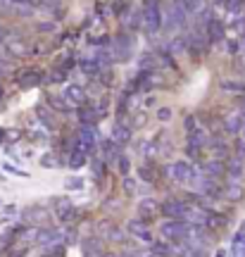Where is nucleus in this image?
<instances>
[{
	"instance_id": "obj_1",
	"label": "nucleus",
	"mask_w": 245,
	"mask_h": 257,
	"mask_svg": "<svg viewBox=\"0 0 245 257\" xmlns=\"http://www.w3.org/2000/svg\"><path fill=\"white\" fill-rule=\"evenodd\" d=\"M143 27L150 36H155L160 27H162V3L160 0H146V5H143Z\"/></svg>"
},
{
	"instance_id": "obj_2",
	"label": "nucleus",
	"mask_w": 245,
	"mask_h": 257,
	"mask_svg": "<svg viewBox=\"0 0 245 257\" xmlns=\"http://www.w3.org/2000/svg\"><path fill=\"white\" fill-rule=\"evenodd\" d=\"M186 19H188V12H186L181 0H169V8L164 12V29L167 31L183 29L186 27Z\"/></svg>"
},
{
	"instance_id": "obj_3",
	"label": "nucleus",
	"mask_w": 245,
	"mask_h": 257,
	"mask_svg": "<svg viewBox=\"0 0 245 257\" xmlns=\"http://www.w3.org/2000/svg\"><path fill=\"white\" fill-rule=\"evenodd\" d=\"M109 53H112V60H117V62L129 60L131 53H134V38L129 36V34H117V36L112 38Z\"/></svg>"
},
{
	"instance_id": "obj_4",
	"label": "nucleus",
	"mask_w": 245,
	"mask_h": 257,
	"mask_svg": "<svg viewBox=\"0 0 245 257\" xmlns=\"http://www.w3.org/2000/svg\"><path fill=\"white\" fill-rule=\"evenodd\" d=\"M160 231H162V236L169 243H181L183 238H186V233H188V221H181V219H167L160 226Z\"/></svg>"
},
{
	"instance_id": "obj_5",
	"label": "nucleus",
	"mask_w": 245,
	"mask_h": 257,
	"mask_svg": "<svg viewBox=\"0 0 245 257\" xmlns=\"http://www.w3.org/2000/svg\"><path fill=\"white\" fill-rule=\"evenodd\" d=\"M198 174H200V172L191 165V162H183V160H181V162H174V165H172L174 181H179V184H183V186H191L193 179H195Z\"/></svg>"
},
{
	"instance_id": "obj_6",
	"label": "nucleus",
	"mask_w": 245,
	"mask_h": 257,
	"mask_svg": "<svg viewBox=\"0 0 245 257\" xmlns=\"http://www.w3.org/2000/svg\"><path fill=\"white\" fill-rule=\"evenodd\" d=\"M95 128L93 126H81L79 128V136H76V141H74V148L72 150H81L83 155H88V153H93V148H95Z\"/></svg>"
},
{
	"instance_id": "obj_7",
	"label": "nucleus",
	"mask_w": 245,
	"mask_h": 257,
	"mask_svg": "<svg viewBox=\"0 0 245 257\" xmlns=\"http://www.w3.org/2000/svg\"><path fill=\"white\" fill-rule=\"evenodd\" d=\"M188 202H183V200H167V202H162L157 210L162 212L167 219H186V212H188Z\"/></svg>"
},
{
	"instance_id": "obj_8",
	"label": "nucleus",
	"mask_w": 245,
	"mask_h": 257,
	"mask_svg": "<svg viewBox=\"0 0 245 257\" xmlns=\"http://www.w3.org/2000/svg\"><path fill=\"white\" fill-rule=\"evenodd\" d=\"M62 98L69 102L72 107H81L83 102H86V98H88V93H86V88L79 86V83H69V86H64Z\"/></svg>"
},
{
	"instance_id": "obj_9",
	"label": "nucleus",
	"mask_w": 245,
	"mask_h": 257,
	"mask_svg": "<svg viewBox=\"0 0 245 257\" xmlns=\"http://www.w3.org/2000/svg\"><path fill=\"white\" fill-rule=\"evenodd\" d=\"M64 233L62 229H38L36 233V243H41V245H60L64 240Z\"/></svg>"
},
{
	"instance_id": "obj_10",
	"label": "nucleus",
	"mask_w": 245,
	"mask_h": 257,
	"mask_svg": "<svg viewBox=\"0 0 245 257\" xmlns=\"http://www.w3.org/2000/svg\"><path fill=\"white\" fill-rule=\"evenodd\" d=\"M205 34H207V41L209 43H219L221 38H224V22L219 17H209L207 24H205Z\"/></svg>"
},
{
	"instance_id": "obj_11",
	"label": "nucleus",
	"mask_w": 245,
	"mask_h": 257,
	"mask_svg": "<svg viewBox=\"0 0 245 257\" xmlns=\"http://www.w3.org/2000/svg\"><path fill=\"white\" fill-rule=\"evenodd\" d=\"M43 81V72L41 69H22L17 76V83L22 88H31V86H38Z\"/></svg>"
},
{
	"instance_id": "obj_12",
	"label": "nucleus",
	"mask_w": 245,
	"mask_h": 257,
	"mask_svg": "<svg viewBox=\"0 0 245 257\" xmlns=\"http://www.w3.org/2000/svg\"><path fill=\"white\" fill-rule=\"evenodd\" d=\"M224 174L228 176V181H240V176H243V160L240 157H231L224 167Z\"/></svg>"
},
{
	"instance_id": "obj_13",
	"label": "nucleus",
	"mask_w": 245,
	"mask_h": 257,
	"mask_svg": "<svg viewBox=\"0 0 245 257\" xmlns=\"http://www.w3.org/2000/svg\"><path fill=\"white\" fill-rule=\"evenodd\" d=\"M240 126H243V114H240V110L228 112L226 117H224V128H226V134H240Z\"/></svg>"
},
{
	"instance_id": "obj_14",
	"label": "nucleus",
	"mask_w": 245,
	"mask_h": 257,
	"mask_svg": "<svg viewBox=\"0 0 245 257\" xmlns=\"http://www.w3.org/2000/svg\"><path fill=\"white\" fill-rule=\"evenodd\" d=\"M112 141H114L119 148H124L129 141H131V128H129L127 124L117 121V124H114V128H112Z\"/></svg>"
},
{
	"instance_id": "obj_15",
	"label": "nucleus",
	"mask_w": 245,
	"mask_h": 257,
	"mask_svg": "<svg viewBox=\"0 0 245 257\" xmlns=\"http://www.w3.org/2000/svg\"><path fill=\"white\" fill-rule=\"evenodd\" d=\"M129 231L136 236V238H141V240H146V243H153V233H150V229H148V224H143V221H138V219H134V221H129Z\"/></svg>"
},
{
	"instance_id": "obj_16",
	"label": "nucleus",
	"mask_w": 245,
	"mask_h": 257,
	"mask_svg": "<svg viewBox=\"0 0 245 257\" xmlns=\"http://www.w3.org/2000/svg\"><path fill=\"white\" fill-rule=\"evenodd\" d=\"M55 214H57V219L62 221V224H69V221L76 217V207H74L72 202H67V200H62L57 207H55Z\"/></svg>"
},
{
	"instance_id": "obj_17",
	"label": "nucleus",
	"mask_w": 245,
	"mask_h": 257,
	"mask_svg": "<svg viewBox=\"0 0 245 257\" xmlns=\"http://www.w3.org/2000/svg\"><path fill=\"white\" fill-rule=\"evenodd\" d=\"M3 46L8 48L12 55H22V57L31 55V48H29L24 41H19V38H5V43H3Z\"/></svg>"
},
{
	"instance_id": "obj_18",
	"label": "nucleus",
	"mask_w": 245,
	"mask_h": 257,
	"mask_svg": "<svg viewBox=\"0 0 245 257\" xmlns=\"http://www.w3.org/2000/svg\"><path fill=\"white\" fill-rule=\"evenodd\" d=\"M79 67H81V72L86 74V76H98V74L102 72V64H100V62H98V60H95V57H93V55L83 57V60H81V64H79Z\"/></svg>"
},
{
	"instance_id": "obj_19",
	"label": "nucleus",
	"mask_w": 245,
	"mask_h": 257,
	"mask_svg": "<svg viewBox=\"0 0 245 257\" xmlns=\"http://www.w3.org/2000/svg\"><path fill=\"white\" fill-rule=\"evenodd\" d=\"M100 153H102V162L109 165V162H114L119 157V146L112 138H109V141H102V150H100Z\"/></svg>"
},
{
	"instance_id": "obj_20",
	"label": "nucleus",
	"mask_w": 245,
	"mask_h": 257,
	"mask_svg": "<svg viewBox=\"0 0 245 257\" xmlns=\"http://www.w3.org/2000/svg\"><path fill=\"white\" fill-rule=\"evenodd\" d=\"M200 174L207 176V179H212V181H217L219 176L224 174V165L217 162V160H212V162H207V165L202 167V172H200Z\"/></svg>"
},
{
	"instance_id": "obj_21",
	"label": "nucleus",
	"mask_w": 245,
	"mask_h": 257,
	"mask_svg": "<svg viewBox=\"0 0 245 257\" xmlns=\"http://www.w3.org/2000/svg\"><path fill=\"white\" fill-rule=\"evenodd\" d=\"M231 255L233 257H245V224L240 226L236 236H233V248H231Z\"/></svg>"
},
{
	"instance_id": "obj_22",
	"label": "nucleus",
	"mask_w": 245,
	"mask_h": 257,
	"mask_svg": "<svg viewBox=\"0 0 245 257\" xmlns=\"http://www.w3.org/2000/svg\"><path fill=\"white\" fill-rule=\"evenodd\" d=\"M79 114V119H81L83 126H95V121H98V110H93V107H81V110L76 112Z\"/></svg>"
},
{
	"instance_id": "obj_23",
	"label": "nucleus",
	"mask_w": 245,
	"mask_h": 257,
	"mask_svg": "<svg viewBox=\"0 0 245 257\" xmlns=\"http://www.w3.org/2000/svg\"><path fill=\"white\" fill-rule=\"evenodd\" d=\"M67 165H69V169H81L83 165H86V155H83L81 150H69V157H67Z\"/></svg>"
},
{
	"instance_id": "obj_24",
	"label": "nucleus",
	"mask_w": 245,
	"mask_h": 257,
	"mask_svg": "<svg viewBox=\"0 0 245 257\" xmlns=\"http://www.w3.org/2000/svg\"><path fill=\"white\" fill-rule=\"evenodd\" d=\"M83 255L86 257H102V243L100 240H86L83 243Z\"/></svg>"
},
{
	"instance_id": "obj_25",
	"label": "nucleus",
	"mask_w": 245,
	"mask_h": 257,
	"mask_svg": "<svg viewBox=\"0 0 245 257\" xmlns=\"http://www.w3.org/2000/svg\"><path fill=\"white\" fill-rule=\"evenodd\" d=\"M48 102H50L60 114H69V112H72V105L64 100V98H60V95H48Z\"/></svg>"
},
{
	"instance_id": "obj_26",
	"label": "nucleus",
	"mask_w": 245,
	"mask_h": 257,
	"mask_svg": "<svg viewBox=\"0 0 245 257\" xmlns=\"http://www.w3.org/2000/svg\"><path fill=\"white\" fill-rule=\"evenodd\" d=\"M219 88L226 93H236V95H245V83L240 81H228V79H224V81L219 83Z\"/></svg>"
},
{
	"instance_id": "obj_27",
	"label": "nucleus",
	"mask_w": 245,
	"mask_h": 257,
	"mask_svg": "<svg viewBox=\"0 0 245 257\" xmlns=\"http://www.w3.org/2000/svg\"><path fill=\"white\" fill-rule=\"evenodd\" d=\"M224 195H226L228 200H238V198H240V195H243V188H240V186H238V181H228L226 186H224Z\"/></svg>"
},
{
	"instance_id": "obj_28",
	"label": "nucleus",
	"mask_w": 245,
	"mask_h": 257,
	"mask_svg": "<svg viewBox=\"0 0 245 257\" xmlns=\"http://www.w3.org/2000/svg\"><path fill=\"white\" fill-rule=\"evenodd\" d=\"M157 57L153 55V53H146V55L141 57V72H155L157 69Z\"/></svg>"
},
{
	"instance_id": "obj_29",
	"label": "nucleus",
	"mask_w": 245,
	"mask_h": 257,
	"mask_svg": "<svg viewBox=\"0 0 245 257\" xmlns=\"http://www.w3.org/2000/svg\"><path fill=\"white\" fill-rule=\"evenodd\" d=\"M36 117H38L41 121H43V124H46V126L50 128V131L55 128V119H53V114H50V112H48L46 107H43V105H38V107H36Z\"/></svg>"
},
{
	"instance_id": "obj_30",
	"label": "nucleus",
	"mask_w": 245,
	"mask_h": 257,
	"mask_svg": "<svg viewBox=\"0 0 245 257\" xmlns=\"http://www.w3.org/2000/svg\"><path fill=\"white\" fill-rule=\"evenodd\" d=\"M186 48H188V41H186V36H176L172 43H169V53H174V55H181Z\"/></svg>"
},
{
	"instance_id": "obj_31",
	"label": "nucleus",
	"mask_w": 245,
	"mask_h": 257,
	"mask_svg": "<svg viewBox=\"0 0 245 257\" xmlns=\"http://www.w3.org/2000/svg\"><path fill=\"white\" fill-rule=\"evenodd\" d=\"M141 22H143L141 10H134V12H129V17H124V24H127L129 29H138L141 27Z\"/></svg>"
},
{
	"instance_id": "obj_32",
	"label": "nucleus",
	"mask_w": 245,
	"mask_h": 257,
	"mask_svg": "<svg viewBox=\"0 0 245 257\" xmlns=\"http://www.w3.org/2000/svg\"><path fill=\"white\" fill-rule=\"evenodd\" d=\"M138 210H141V217H153L155 212H157V202L155 200H143L141 205H138Z\"/></svg>"
},
{
	"instance_id": "obj_33",
	"label": "nucleus",
	"mask_w": 245,
	"mask_h": 257,
	"mask_svg": "<svg viewBox=\"0 0 245 257\" xmlns=\"http://www.w3.org/2000/svg\"><path fill=\"white\" fill-rule=\"evenodd\" d=\"M48 217V210H43V207H36V210L29 212V219H31V224H43V219Z\"/></svg>"
},
{
	"instance_id": "obj_34",
	"label": "nucleus",
	"mask_w": 245,
	"mask_h": 257,
	"mask_svg": "<svg viewBox=\"0 0 245 257\" xmlns=\"http://www.w3.org/2000/svg\"><path fill=\"white\" fill-rule=\"evenodd\" d=\"M181 3H183V8H186L188 15H195V12L202 10V0H181Z\"/></svg>"
},
{
	"instance_id": "obj_35",
	"label": "nucleus",
	"mask_w": 245,
	"mask_h": 257,
	"mask_svg": "<svg viewBox=\"0 0 245 257\" xmlns=\"http://www.w3.org/2000/svg\"><path fill=\"white\" fill-rule=\"evenodd\" d=\"M64 79H67V72H64V69H55V72L48 76V81L50 83H62Z\"/></svg>"
},
{
	"instance_id": "obj_36",
	"label": "nucleus",
	"mask_w": 245,
	"mask_h": 257,
	"mask_svg": "<svg viewBox=\"0 0 245 257\" xmlns=\"http://www.w3.org/2000/svg\"><path fill=\"white\" fill-rule=\"evenodd\" d=\"M141 179H146L148 184H155V174H153V167H141Z\"/></svg>"
},
{
	"instance_id": "obj_37",
	"label": "nucleus",
	"mask_w": 245,
	"mask_h": 257,
	"mask_svg": "<svg viewBox=\"0 0 245 257\" xmlns=\"http://www.w3.org/2000/svg\"><path fill=\"white\" fill-rule=\"evenodd\" d=\"M224 3H226V8H228V12H233V15H236L238 10L243 8V0H224Z\"/></svg>"
},
{
	"instance_id": "obj_38",
	"label": "nucleus",
	"mask_w": 245,
	"mask_h": 257,
	"mask_svg": "<svg viewBox=\"0 0 245 257\" xmlns=\"http://www.w3.org/2000/svg\"><path fill=\"white\" fill-rule=\"evenodd\" d=\"M117 162H119V172H121V174H129V157L119 155V157H117Z\"/></svg>"
},
{
	"instance_id": "obj_39",
	"label": "nucleus",
	"mask_w": 245,
	"mask_h": 257,
	"mask_svg": "<svg viewBox=\"0 0 245 257\" xmlns=\"http://www.w3.org/2000/svg\"><path fill=\"white\" fill-rule=\"evenodd\" d=\"M67 188L79 191V188H83V181H81V179H67Z\"/></svg>"
},
{
	"instance_id": "obj_40",
	"label": "nucleus",
	"mask_w": 245,
	"mask_h": 257,
	"mask_svg": "<svg viewBox=\"0 0 245 257\" xmlns=\"http://www.w3.org/2000/svg\"><path fill=\"white\" fill-rule=\"evenodd\" d=\"M41 165L50 169V167H55V157L53 155H43V157H41Z\"/></svg>"
},
{
	"instance_id": "obj_41",
	"label": "nucleus",
	"mask_w": 245,
	"mask_h": 257,
	"mask_svg": "<svg viewBox=\"0 0 245 257\" xmlns=\"http://www.w3.org/2000/svg\"><path fill=\"white\" fill-rule=\"evenodd\" d=\"M102 165H105V162H102V160H98V157H95V160H93V172H95V174H102Z\"/></svg>"
},
{
	"instance_id": "obj_42",
	"label": "nucleus",
	"mask_w": 245,
	"mask_h": 257,
	"mask_svg": "<svg viewBox=\"0 0 245 257\" xmlns=\"http://www.w3.org/2000/svg\"><path fill=\"white\" fill-rule=\"evenodd\" d=\"M157 117H160V119H162V121H167V119H169V117H172V110H169V107H162V110L157 112Z\"/></svg>"
},
{
	"instance_id": "obj_43",
	"label": "nucleus",
	"mask_w": 245,
	"mask_h": 257,
	"mask_svg": "<svg viewBox=\"0 0 245 257\" xmlns=\"http://www.w3.org/2000/svg\"><path fill=\"white\" fill-rule=\"evenodd\" d=\"M195 126H198V119H195L193 114L191 117H186V131H191V128H195Z\"/></svg>"
},
{
	"instance_id": "obj_44",
	"label": "nucleus",
	"mask_w": 245,
	"mask_h": 257,
	"mask_svg": "<svg viewBox=\"0 0 245 257\" xmlns=\"http://www.w3.org/2000/svg\"><path fill=\"white\" fill-rule=\"evenodd\" d=\"M226 46H228V53H231V55H238V43L236 41H228Z\"/></svg>"
},
{
	"instance_id": "obj_45",
	"label": "nucleus",
	"mask_w": 245,
	"mask_h": 257,
	"mask_svg": "<svg viewBox=\"0 0 245 257\" xmlns=\"http://www.w3.org/2000/svg\"><path fill=\"white\" fill-rule=\"evenodd\" d=\"M238 53L245 55V34H240V41H238Z\"/></svg>"
},
{
	"instance_id": "obj_46",
	"label": "nucleus",
	"mask_w": 245,
	"mask_h": 257,
	"mask_svg": "<svg viewBox=\"0 0 245 257\" xmlns=\"http://www.w3.org/2000/svg\"><path fill=\"white\" fill-rule=\"evenodd\" d=\"M124 191L134 193V181H131V179H124Z\"/></svg>"
},
{
	"instance_id": "obj_47",
	"label": "nucleus",
	"mask_w": 245,
	"mask_h": 257,
	"mask_svg": "<svg viewBox=\"0 0 245 257\" xmlns=\"http://www.w3.org/2000/svg\"><path fill=\"white\" fill-rule=\"evenodd\" d=\"M41 31H55V24H41Z\"/></svg>"
},
{
	"instance_id": "obj_48",
	"label": "nucleus",
	"mask_w": 245,
	"mask_h": 257,
	"mask_svg": "<svg viewBox=\"0 0 245 257\" xmlns=\"http://www.w3.org/2000/svg\"><path fill=\"white\" fill-rule=\"evenodd\" d=\"M121 257H143V255H138V252H127V255H121Z\"/></svg>"
},
{
	"instance_id": "obj_49",
	"label": "nucleus",
	"mask_w": 245,
	"mask_h": 257,
	"mask_svg": "<svg viewBox=\"0 0 245 257\" xmlns=\"http://www.w3.org/2000/svg\"><path fill=\"white\" fill-rule=\"evenodd\" d=\"M0 100H3V86H0Z\"/></svg>"
},
{
	"instance_id": "obj_50",
	"label": "nucleus",
	"mask_w": 245,
	"mask_h": 257,
	"mask_svg": "<svg viewBox=\"0 0 245 257\" xmlns=\"http://www.w3.org/2000/svg\"><path fill=\"white\" fill-rule=\"evenodd\" d=\"M217 3H221V0H217Z\"/></svg>"
}]
</instances>
